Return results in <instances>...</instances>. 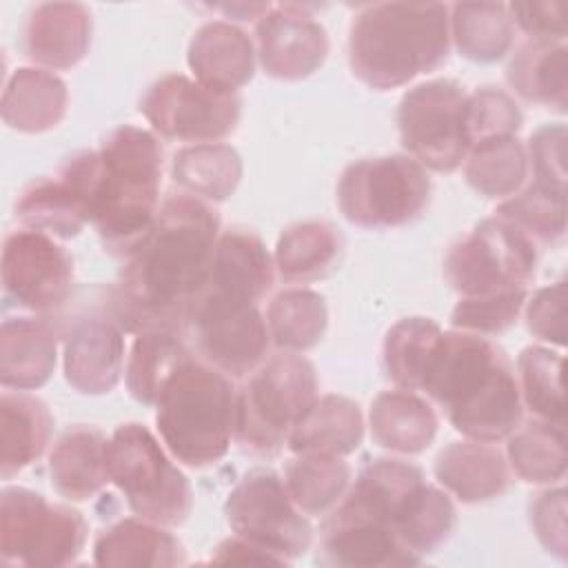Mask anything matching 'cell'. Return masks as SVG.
Wrapping results in <instances>:
<instances>
[{
  "label": "cell",
  "instance_id": "8d00e7d4",
  "mask_svg": "<svg viewBox=\"0 0 568 568\" xmlns=\"http://www.w3.org/2000/svg\"><path fill=\"white\" fill-rule=\"evenodd\" d=\"M508 464L528 484H555L566 475V428L544 419L519 424L508 437Z\"/></svg>",
  "mask_w": 568,
  "mask_h": 568
},
{
  "label": "cell",
  "instance_id": "ac0fdd59",
  "mask_svg": "<svg viewBox=\"0 0 568 568\" xmlns=\"http://www.w3.org/2000/svg\"><path fill=\"white\" fill-rule=\"evenodd\" d=\"M124 368V328L111 315H89L73 324L64 342V377L87 395L118 386Z\"/></svg>",
  "mask_w": 568,
  "mask_h": 568
},
{
  "label": "cell",
  "instance_id": "9c48e42d",
  "mask_svg": "<svg viewBox=\"0 0 568 568\" xmlns=\"http://www.w3.org/2000/svg\"><path fill=\"white\" fill-rule=\"evenodd\" d=\"M84 517L62 504H49L29 488L0 495V557L4 566L58 568L73 564L87 541Z\"/></svg>",
  "mask_w": 568,
  "mask_h": 568
},
{
  "label": "cell",
  "instance_id": "83f0119b",
  "mask_svg": "<svg viewBox=\"0 0 568 568\" xmlns=\"http://www.w3.org/2000/svg\"><path fill=\"white\" fill-rule=\"evenodd\" d=\"M371 433L375 444L399 455L426 450L437 435L433 406L413 390H384L371 404Z\"/></svg>",
  "mask_w": 568,
  "mask_h": 568
},
{
  "label": "cell",
  "instance_id": "44dd1931",
  "mask_svg": "<svg viewBox=\"0 0 568 568\" xmlns=\"http://www.w3.org/2000/svg\"><path fill=\"white\" fill-rule=\"evenodd\" d=\"M58 362V335L51 322L9 317L0 328V382L4 388L33 390L49 382Z\"/></svg>",
  "mask_w": 568,
  "mask_h": 568
},
{
  "label": "cell",
  "instance_id": "60d3db41",
  "mask_svg": "<svg viewBox=\"0 0 568 568\" xmlns=\"http://www.w3.org/2000/svg\"><path fill=\"white\" fill-rule=\"evenodd\" d=\"M455 506L446 490L424 484L395 524L397 539L419 561L435 552L455 528Z\"/></svg>",
  "mask_w": 568,
  "mask_h": 568
},
{
  "label": "cell",
  "instance_id": "d6a6232c",
  "mask_svg": "<svg viewBox=\"0 0 568 568\" xmlns=\"http://www.w3.org/2000/svg\"><path fill=\"white\" fill-rule=\"evenodd\" d=\"M515 24L501 2H459L450 7V42L473 62L501 60L513 47Z\"/></svg>",
  "mask_w": 568,
  "mask_h": 568
},
{
  "label": "cell",
  "instance_id": "f546056e",
  "mask_svg": "<svg viewBox=\"0 0 568 568\" xmlns=\"http://www.w3.org/2000/svg\"><path fill=\"white\" fill-rule=\"evenodd\" d=\"M342 235L328 222H297L275 246V268L284 282L306 284L333 273L342 260Z\"/></svg>",
  "mask_w": 568,
  "mask_h": 568
},
{
  "label": "cell",
  "instance_id": "f35d334b",
  "mask_svg": "<svg viewBox=\"0 0 568 568\" xmlns=\"http://www.w3.org/2000/svg\"><path fill=\"white\" fill-rule=\"evenodd\" d=\"M328 311L324 297L311 288H288L273 297L266 311L271 339L291 353L313 348L326 331Z\"/></svg>",
  "mask_w": 568,
  "mask_h": 568
},
{
  "label": "cell",
  "instance_id": "4316f807",
  "mask_svg": "<svg viewBox=\"0 0 568 568\" xmlns=\"http://www.w3.org/2000/svg\"><path fill=\"white\" fill-rule=\"evenodd\" d=\"M364 439V417L359 406L342 395H324L313 402L288 435V448L344 457L359 448Z\"/></svg>",
  "mask_w": 568,
  "mask_h": 568
},
{
  "label": "cell",
  "instance_id": "836d02e7",
  "mask_svg": "<svg viewBox=\"0 0 568 568\" xmlns=\"http://www.w3.org/2000/svg\"><path fill=\"white\" fill-rule=\"evenodd\" d=\"M171 173L184 193L220 202L235 193L242 180V158L229 144H193L175 153Z\"/></svg>",
  "mask_w": 568,
  "mask_h": 568
},
{
  "label": "cell",
  "instance_id": "7402d4cb",
  "mask_svg": "<svg viewBox=\"0 0 568 568\" xmlns=\"http://www.w3.org/2000/svg\"><path fill=\"white\" fill-rule=\"evenodd\" d=\"M435 477L464 504L495 499L510 486L504 453L488 442H453L435 459Z\"/></svg>",
  "mask_w": 568,
  "mask_h": 568
},
{
  "label": "cell",
  "instance_id": "d590c367",
  "mask_svg": "<svg viewBox=\"0 0 568 568\" xmlns=\"http://www.w3.org/2000/svg\"><path fill=\"white\" fill-rule=\"evenodd\" d=\"M284 484L304 515H326L351 486V466L335 455L297 453L284 470Z\"/></svg>",
  "mask_w": 568,
  "mask_h": 568
},
{
  "label": "cell",
  "instance_id": "603a6c76",
  "mask_svg": "<svg viewBox=\"0 0 568 568\" xmlns=\"http://www.w3.org/2000/svg\"><path fill=\"white\" fill-rule=\"evenodd\" d=\"M317 559L326 566L342 568H399L419 564V559L402 546L393 530L368 521L337 519L331 515L322 528Z\"/></svg>",
  "mask_w": 568,
  "mask_h": 568
},
{
  "label": "cell",
  "instance_id": "ffe728a7",
  "mask_svg": "<svg viewBox=\"0 0 568 568\" xmlns=\"http://www.w3.org/2000/svg\"><path fill=\"white\" fill-rule=\"evenodd\" d=\"M186 62L200 84L217 93H237L255 73V47L240 27L215 20L197 29Z\"/></svg>",
  "mask_w": 568,
  "mask_h": 568
},
{
  "label": "cell",
  "instance_id": "4dcf8cb0",
  "mask_svg": "<svg viewBox=\"0 0 568 568\" xmlns=\"http://www.w3.org/2000/svg\"><path fill=\"white\" fill-rule=\"evenodd\" d=\"M566 44L552 40H530L513 55L506 80L510 89L528 102L566 111L568 67Z\"/></svg>",
  "mask_w": 568,
  "mask_h": 568
},
{
  "label": "cell",
  "instance_id": "d6986e66",
  "mask_svg": "<svg viewBox=\"0 0 568 568\" xmlns=\"http://www.w3.org/2000/svg\"><path fill=\"white\" fill-rule=\"evenodd\" d=\"M91 11L78 2L38 4L24 24V53L47 71L75 67L91 44Z\"/></svg>",
  "mask_w": 568,
  "mask_h": 568
},
{
  "label": "cell",
  "instance_id": "30bf717a",
  "mask_svg": "<svg viewBox=\"0 0 568 568\" xmlns=\"http://www.w3.org/2000/svg\"><path fill=\"white\" fill-rule=\"evenodd\" d=\"M537 257V244L526 233L493 215L450 246L444 275L462 297L528 288Z\"/></svg>",
  "mask_w": 568,
  "mask_h": 568
},
{
  "label": "cell",
  "instance_id": "52a82bcc",
  "mask_svg": "<svg viewBox=\"0 0 568 568\" xmlns=\"http://www.w3.org/2000/svg\"><path fill=\"white\" fill-rule=\"evenodd\" d=\"M106 470L109 481L122 490L138 517L171 528L191 515L189 479L142 424L129 422L115 428L106 442Z\"/></svg>",
  "mask_w": 568,
  "mask_h": 568
},
{
  "label": "cell",
  "instance_id": "7a4b0ae2",
  "mask_svg": "<svg viewBox=\"0 0 568 568\" xmlns=\"http://www.w3.org/2000/svg\"><path fill=\"white\" fill-rule=\"evenodd\" d=\"M419 390L466 439L497 444L521 424L524 404L513 364L484 335L442 331Z\"/></svg>",
  "mask_w": 568,
  "mask_h": 568
},
{
  "label": "cell",
  "instance_id": "8fae6325",
  "mask_svg": "<svg viewBox=\"0 0 568 568\" xmlns=\"http://www.w3.org/2000/svg\"><path fill=\"white\" fill-rule=\"evenodd\" d=\"M399 138L424 169L455 171L470 151L468 93L453 80H430L404 93L397 109Z\"/></svg>",
  "mask_w": 568,
  "mask_h": 568
},
{
  "label": "cell",
  "instance_id": "5b68a950",
  "mask_svg": "<svg viewBox=\"0 0 568 568\" xmlns=\"http://www.w3.org/2000/svg\"><path fill=\"white\" fill-rule=\"evenodd\" d=\"M237 390L229 375L189 357L155 402V426L166 450L191 468L220 462L235 437Z\"/></svg>",
  "mask_w": 568,
  "mask_h": 568
},
{
  "label": "cell",
  "instance_id": "ba28073f",
  "mask_svg": "<svg viewBox=\"0 0 568 568\" xmlns=\"http://www.w3.org/2000/svg\"><path fill=\"white\" fill-rule=\"evenodd\" d=\"M430 200L426 169L410 155L364 158L344 169L337 204L362 229H395L415 222Z\"/></svg>",
  "mask_w": 568,
  "mask_h": 568
},
{
  "label": "cell",
  "instance_id": "f907efd6",
  "mask_svg": "<svg viewBox=\"0 0 568 568\" xmlns=\"http://www.w3.org/2000/svg\"><path fill=\"white\" fill-rule=\"evenodd\" d=\"M213 561H220V564H229V561H237V564H280L273 555L264 552L262 548L248 544L246 539H242L237 535L231 537V539H224L215 548Z\"/></svg>",
  "mask_w": 568,
  "mask_h": 568
},
{
  "label": "cell",
  "instance_id": "4fadbf2b",
  "mask_svg": "<svg viewBox=\"0 0 568 568\" xmlns=\"http://www.w3.org/2000/svg\"><path fill=\"white\" fill-rule=\"evenodd\" d=\"M140 111L166 140L215 144L235 131L242 100L237 93H217L186 75L166 73L146 89Z\"/></svg>",
  "mask_w": 568,
  "mask_h": 568
},
{
  "label": "cell",
  "instance_id": "8992f818",
  "mask_svg": "<svg viewBox=\"0 0 568 568\" xmlns=\"http://www.w3.org/2000/svg\"><path fill=\"white\" fill-rule=\"evenodd\" d=\"M317 399V375L300 353L264 359L237 390L235 439L253 455H275Z\"/></svg>",
  "mask_w": 568,
  "mask_h": 568
},
{
  "label": "cell",
  "instance_id": "ab89813d",
  "mask_svg": "<svg viewBox=\"0 0 568 568\" xmlns=\"http://www.w3.org/2000/svg\"><path fill=\"white\" fill-rule=\"evenodd\" d=\"M442 328L428 317H404L390 326L384 339V368L402 390L417 393Z\"/></svg>",
  "mask_w": 568,
  "mask_h": 568
},
{
  "label": "cell",
  "instance_id": "e0dca14e",
  "mask_svg": "<svg viewBox=\"0 0 568 568\" xmlns=\"http://www.w3.org/2000/svg\"><path fill=\"white\" fill-rule=\"evenodd\" d=\"M275 262L264 242L246 229H229L217 237L209 277L197 295L233 304H257L273 286Z\"/></svg>",
  "mask_w": 568,
  "mask_h": 568
},
{
  "label": "cell",
  "instance_id": "74e56055",
  "mask_svg": "<svg viewBox=\"0 0 568 568\" xmlns=\"http://www.w3.org/2000/svg\"><path fill=\"white\" fill-rule=\"evenodd\" d=\"M189 351L178 333L146 331L135 335L126 359V388L140 404L155 406L164 384L189 359Z\"/></svg>",
  "mask_w": 568,
  "mask_h": 568
},
{
  "label": "cell",
  "instance_id": "681fc988",
  "mask_svg": "<svg viewBox=\"0 0 568 568\" xmlns=\"http://www.w3.org/2000/svg\"><path fill=\"white\" fill-rule=\"evenodd\" d=\"M513 24H517L530 40L561 42L566 38V2H513L506 4Z\"/></svg>",
  "mask_w": 568,
  "mask_h": 568
},
{
  "label": "cell",
  "instance_id": "e575fe53",
  "mask_svg": "<svg viewBox=\"0 0 568 568\" xmlns=\"http://www.w3.org/2000/svg\"><path fill=\"white\" fill-rule=\"evenodd\" d=\"M466 182L484 197H513L528 178V153L517 135L479 140L466 155Z\"/></svg>",
  "mask_w": 568,
  "mask_h": 568
},
{
  "label": "cell",
  "instance_id": "277c9868",
  "mask_svg": "<svg viewBox=\"0 0 568 568\" xmlns=\"http://www.w3.org/2000/svg\"><path fill=\"white\" fill-rule=\"evenodd\" d=\"M162 164L164 151L151 131L124 124L102 142L91 224L109 253L129 257L151 231L160 211Z\"/></svg>",
  "mask_w": 568,
  "mask_h": 568
},
{
  "label": "cell",
  "instance_id": "cb8c5ba5",
  "mask_svg": "<svg viewBox=\"0 0 568 568\" xmlns=\"http://www.w3.org/2000/svg\"><path fill=\"white\" fill-rule=\"evenodd\" d=\"M93 561L104 568L182 566V544L155 521L126 517L102 530L93 544Z\"/></svg>",
  "mask_w": 568,
  "mask_h": 568
},
{
  "label": "cell",
  "instance_id": "2e32d148",
  "mask_svg": "<svg viewBox=\"0 0 568 568\" xmlns=\"http://www.w3.org/2000/svg\"><path fill=\"white\" fill-rule=\"evenodd\" d=\"M304 4H275L255 27L262 69L277 80H302L328 55V36Z\"/></svg>",
  "mask_w": 568,
  "mask_h": 568
},
{
  "label": "cell",
  "instance_id": "5bb4252c",
  "mask_svg": "<svg viewBox=\"0 0 568 568\" xmlns=\"http://www.w3.org/2000/svg\"><path fill=\"white\" fill-rule=\"evenodd\" d=\"M186 331L202 359L231 377L253 373L271 342L257 304H233L209 295H195L191 302Z\"/></svg>",
  "mask_w": 568,
  "mask_h": 568
},
{
  "label": "cell",
  "instance_id": "9a60e30c",
  "mask_svg": "<svg viewBox=\"0 0 568 568\" xmlns=\"http://www.w3.org/2000/svg\"><path fill=\"white\" fill-rule=\"evenodd\" d=\"M2 284L18 306L53 313L73 293V260L51 235L33 229L16 231L2 246Z\"/></svg>",
  "mask_w": 568,
  "mask_h": 568
},
{
  "label": "cell",
  "instance_id": "b9f144b4",
  "mask_svg": "<svg viewBox=\"0 0 568 568\" xmlns=\"http://www.w3.org/2000/svg\"><path fill=\"white\" fill-rule=\"evenodd\" d=\"M564 357L544 346H528L517 357V384L521 404L535 419L566 426V399L561 384Z\"/></svg>",
  "mask_w": 568,
  "mask_h": 568
},
{
  "label": "cell",
  "instance_id": "3957f363",
  "mask_svg": "<svg viewBox=\"0 0 568 568\" xmlns=\"http://www.w3.org/2000/svg\"><path fill=\"white\" fill-rule=\"evenodd\" d=\"M450 51V7L379 2L364 7L348 33L353 73L371 89H395L435 71Z\"/></svg>",
  "mask_w": 568,
  "mask_h": 568
},
{
  "label": "cell",
  "instance_id": "1f68e13d",
  "mask_svg": "<svg viewBox=\"0 0 568 568\" xmlns=\"http://www.w3.org/2000/svg\"><path fill=\"white\" fill-rule=\"evenodd\" d=\"M16 215L24 226L62 240L75 237L89 222L80 195L60 173L27 184L16 202Z\"/></svg>",
  "mask_w": 568,
  "mask_h": 568
},
{
  "label": "cell",
  "instance_id": "f6af8a7d",
  "mask_svg": "<svg viewBox=\"0 0 568 568\" xmlns=\"http://www.w3.org/2000/svg\"><path fill=\"white\" fill-rule=\"evenodd\" d=\"M524 115L517 102L497 87H481L468 95V135L470 146L479 140L515 135Z\"/></svg>",
  "mask_w": 568,
  "mask_h": 568
},
{
  "label": "cell",
  "instance_id": "d4e9b609",
  "mask_svg": "<svg viewBox=\"0 0 568 568\" xmlns=\"http://www.w3.org/2000/svg\"><path fill=\"white\" fill-rule=\"evenodd\" d=\"M106 442L93 426H73L55 442L49 455V475L58 495L84 501L106 486Z\"/></svg>",
  "mask_w": 568,
  "mask_h": 568
},
{
  "label": "cell",
  "instance_id": "7dc6e473",
  "mask_svg": "<svg viewBox=\"0 0 568 568\" xmlns=\"http://www.w3.org/2000/svg\"><path fill=\"white\" fill-rule=\"evenodd\" d=\"M528 331L550 344L564 346L566 342V282L539 288L526 306Z\"/></svg>",
  "mask_w": 568,
  "mask_h": 568
},
{
  "label": "cell",
  "instance_id": "c3c4849f",
  "mask_svg": "<svg viewBox=\"0 0 568 568\" xmlns=\"http://www.w3.org/2000/svg\"><path fill=\"white\" fill-rule=\"evenodd\" d=\"M530 524L541 546L564 561L568 555L566 490L555 488L539 493L530 504Z\"/></svg>",
  "mask_w": 568,
  "mask_h": 568
},
{
  "label": "cell",
  "instance_id": "816d5d0a",
  "mask_svg": "<svg viewBox=\"0 0 568 568\" xmlns=\"http://www.w3.org/2000/svg\"><path fill=\"white\" fill-rule=\"evenodd\" d=\"M220 11L226 13V18H233V20H260L268 9L271 4H246V2H237V4H220L215 7Z\"/></svg>",
  "mask_w": 568,
  "mask_h": 568
},
{
  "label": "cell",
  "instance_id": "7c38bea8",
  "mask_svg": "<svg viewBox=\"0 0 568 568\" xmlns=\"http://www.w3.org/2000/svg\"><path fill=\"white\" fill-rule=\"evenodd\" d=\"M224 515L231 530L273 555L280 564L302 557L313 541L306 515L295 506L284 479L268 468L248 470L229 493Z\"/></svg>",
  "mask_w": 568,
  "mask_h": 568
},
{
  "label": "cell",
  "instance_id": "bcb514c9",
  "mask_svg": "<svg viewBox=\"0 0 568 568\" xmlns=\"http://www.w3.org/2000/svg\"><path fill=\"white\" fill-rule=\"evenodd\" d=\"M528 166H532L535 182L566 191V126L546 124L537 129L528 142Z\"/></svg>",
  "mask_w": 568,
  "mask_h": 568
},
{
  "label": "cell",
  "instance_id": "6da1fadb",
  "mask_svg": "<svg viewBox=\"0 0 568 568\" xmlns=\"http://www.w3.org/2000/svg\"><path fill=\"white\" fill-rule=\"evenodd\" d=\"M220 217L209 202L178 193L160 204L144 240L124 257L111 313L133 335L146 331H186L189 306L204 286Z\"/></svg>",
  "mask_w": 568,
  "mask_h": 568
},
{
  "label": "cell",
  "instance_id": "7bdbcfd3",
  "mask_svg": "<svg viewBox=\"0 0 568 568\" xmlns=\"http://www.w3.org/2000/svg\"><path fill=\"white\" fill-rule=\"evenodd\" d=\"M495 215L526 233L537 246L552 244L566 233V191L532 182L501 202Z\"/></svg>",
  "mask_w": 568,
  "mask_h": 568
},
{
  "label": "cell",
  "instance_id": "484cf974",
  "mask_svg": "<svg viewBox=\"0 0 568 568\" xmlns=\"http://www.w3.org/2000/svg\"><path fill=\"white\" fill-rule=\"evenodd\" d=\"M53 417L47 404L27 390L0 397V473L11 477L42 457L49 446Z\"/></svg>",
  "mask_w": 568,
  "mask_h": 568
},
{
  "label": "cell",
  "instance_id": "ee69618b",
  "mask_svg": "<svg viewBox=\"0 0 568 568\" xmlns=\"http://www.w3.org/2000/svg\"><path fill=\"white\" fill-rule=\"evenodd\" d=\"M528 297V288H508L488 295L459 297L450 313V324L457 331L475 335H497L510 328Z\"/></svg>",
  "mask_w": 568,
  "mask_h": 568
},
{
  "label": "cell",
  "instance_id": "f1b7e54d",
  "mask_svg": "<svg viewBox=\"0 0 568 568\" xmlns=\"http://www.w3.org/2000/svg\"><path fill=\"white\" fill-rule=\"evenodd\" d=\"M67 113V84L47 69H18L2 93V120L22 133H42Z\"/></svg>",
  "mask_w": 568,
  "mask_h": 568
}]
</instances>
